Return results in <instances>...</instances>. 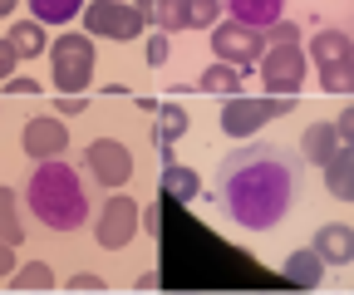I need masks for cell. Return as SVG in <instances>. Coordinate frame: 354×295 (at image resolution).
<instances>
[{
  "instance_id": "cell-29",
  "label": "cell",
  "mask_w": 354,
  "mask_h": 295,
  "mask_svg": "<svg viewBox=\"0 0 354 295\" xmlns=\"http://www.w3.org/2000/svg\"><path fill=\"white\" fill-rule=\"evenodd\" d=\"M138 217H143V231H148V236H158V231H162V202H148Z\"/></svg>"
},
{
  "instance_id": "cell-32",
  "label": "cell",
  "mask_w": 354,
  "mask_h": 295,
  "mask_svg": "<svg viewBox=\"0 0 354 295\" xmlns=\"http://www.w3.org/2000/svg\"><path fill=\"white\" fill-rule=\"evenodd\" d=\"M335 133H339V143H349V133H354V108H339V118H335Z\"/></svg>"
},
{
  "instance_id": "cell-30",
  "label": "cell",
  "mask_w": 354,
  "mask_h": 295,
  "mask_svg": "<svg viewBox=\"0 0 354 295\" xmlns=\"http://www.w3.org/2000/svg\"><path fill=\"white\" fill-rule=\"evenodd\" d=\"M20 69V55H15V45H10V39H0V79H10Z\"/></svg>"
},
{
  "instance_id": "cell-27",
  "label": "cell",
  "mask_w": 354,
  "mask_h": 295,
  "mask_svg": "<svg viewBox=\"0 0 354 295\" xmlns=\"http://www.w3.org/2000/svg\"><path fill=\"white\" fill-rule=\"evenodd\" d=\"M64 290H84V295H104V276H94V271H79V276H69V280H64Z\"/></svg>"
},
{
  "instance_id": "cell-20",
  "label": "cell",
  "mask_w": 354,
  "mask_h": 295,
  "mask_svg": "<svg viewBox=\"0 0 354 295\" xmlns=\"http://www.w3.org/2000/svg\"><path fill=\"white\" fill-rule=\"evenodd\" d=\"M6 39L15 45V55H20V59H35V55L50 50V35H44V25H39V20H15Z\"/></svg>"
},
{
  "instance_id": "cell-4",
  "label": "cell",
  "mask_w": 354,
  "mask_h": 295,
  "mask_svg": "<svg viewBox=\"0 0 354 295\" xmlns=\"http://www.w3.org/2000/svg\"><path fill=\"white\" fill-rule=\"evenodd\" d=\"M305 59L320 64V89L325 94H349L354 89V39H349V30H335V25L315 30Z\"/></svg>"
},
{
  "instance_id": "cell-34",
  "label": "cell",
  "mask_w": 354,
  "mask_h": 295,
  "mask_svg": "<svg viewBox=\"0 0 354 295\" xmlns=\"http://www.w3.org/2000/svg\"><path fill=\"white\" fill-rule=\"evenodd\" d=\"M133 290H138V295H143V290H158V271H148V276H138V280H133Z\"/></svg>"
},
{
  "instance_id": "cell-3",
  "label": "cell",
  "mask_w": 354,
  "mask_h": 295,
  "mask_svg": "<svg viewBox=\"0 0 354 295\" xmlns=\"http://www.w3.org/2000/svg\"><path fill=\"white\" fill-rule=\"evenodd\" d=\"M50 79L59 94H84L88 84H94V35L84 30H64L59 39H50Z\"/></svg>"
},
{
  "instance_id": "cell-6",
  "label": "cell",
  "mask_w": 354,
  "mask_h": 295,
  "mask_svg": "<svg viewBox=\"0 0 354 295\" xmlns=\"http://www.w3.org/2000/svg\"><path fill=\"white\" fill-rule=\"evenodd\" d=\"M286 113H295V99H281V94H271V99H241V94H232L227 104H221L216 129L227 138H251L271 118H286Z\"/></svg>"
},
{
  "instance_id": "cell-8",
  "label": "cell",
  "mask_w": 354,
  "mask_h": 295,
  "mask_svg": "<svg viewBox=\"0 0 354 295\" xmlns=\"http://www.w3.org/2000/svg\"><path fill=\"white\" fill-rule=\"evenodd\" d=\"M84 178L99 182V187H109V192H118V187L133 178V153H128V143H118V138H94V143L84 148Z\"/></svg>"
},
{
  "instance_id": "cell-28",
  "label": "cell",
  "mask_w": 354,
  "mask_h": 295,
  "mask_svg": "<svg viewBox=\"0 0 354 295\" xmlns=\"http://www.w3.org/2000/svg\"><path fill=\"white\" fill-rule=\"evenodd\" d=\"M84 108H88V99H84V94H59L55 118H74V113H84Z\"/></svg>"
},
{
  "instance_id": "cell-7",
  "label": "cell",
  "mask_w": 354,
  "mask_h": 295,
  "mask_svg": "<svg viewBox=\"0 0 354 295\" xmlns=\"http://www.w3.org/2000/svg\"><path fill=\"white\" fill-rule=\"evenodd\" d=\"M256 64H261V89H266V94L300 99V89H305V69H310V59H305L300 45H266V55H261Z\"/></svg>"
},
{
  "instance_id": "cell-15",
  "label": "cell",
  "mask_w": 354,
  "mask_h": 295,
  "mask_svg": "<svg viewBox=\"0 0 354 295\" xmlns=\"http://www.w3.org/2000/svg\"><path fill=\"white\" fill-rule=\"evenodd\" d=\"M281 276H286L290 285H300V290H315V285L325 280V261L315 256V251H290L286 266H281Z\"/></svg>"
},
{
  "instance_id": "cell-35",
  "label": "cell",
  "mask_w": 354,
  "mask_h": 295,
  "mask_svg": "<svg viewBox=\"0 0 354 295\" xmlns=\"http://www.w3.org/2000/svg\"><path fill=\"white\" fill-rule=\"evenodd\" d=\"M15 10V0H0V15H10Z\"/></svg>"
},
{
  "instance_id": "cell-12",
  "label": "cell",
  "mask_w": 354,
  "mask_h": 295,
  "mask_svg": "<svg viewBox=\"0 0 354 295\" xmlns=\"http://www.w3.org/2000/svg\"><path fill=\"white\" fill-rule=\"evenodd\" d=\"M315 256L325 261V266H349L354 261V227L349 222H330V227H320L315 231Z\"/></svg>"
},
{
  "instance_id": "cell-14",
  "label": "cell",
  "mask_w": 354,
  "mask_h": 295,
  "mask_svg": "<svg viewBox=\"0 0 354 295\" xmlns=\"http://www.w3.org/2000/svg\"><path fill=\"white\" fill-rule=\"evenodd\" d=\"M221 6H227V15L236 25H251V30H266V25L286 20V0H221Z\"/></svg>"
},
{
  "instance_id": "cell-22",
  "label": "cell",
  "mask_w": 354,
  "mask_h": 295,
  "mask_svg": "<svg viewBox=\"0 0 354 295\" xmlns=\"http://www.w3.org/2000/svg\"><path fill=\"white\" fill-rule=\"evenodd\" d=\"M0 241H10V246L25 241V227H20V192H15V187H0Z\"/></svg>"
},
{
  "instance_id": "cell-24",
  "label": "cell",
  "mask_w": 354,
  "mask_h": 295,
  "mask_svg": "<svg viewBox=\"0 0 354 295\" xmlns=\"http://www.w3.org/2000/svg\"><path fill=\"white\" fill-rule=\"evenodd\" d=\"M183 6V30H212L221 15V0H177Z\"/></svg>"
},
{
  "instance_id": "cell-31",
  "label": "cell",
  "mask_w": 354,
  "mask_h": 295,
  "mask_svg": "<svg viewBox=\"0 0 354 295\" xmlns=\"http://www.w3.org/2000/svg\"><path fill=\"white\" fill-rule=\"evenodd\" d=\"M0 89H6V94H39V84H35V79L10 74V79H0Z\"/></svg>"
},
{
  "instance_id": "cell-18",
  "label": "cell",
  "mask_w": 354,
  "mask_h": 295,
  "mask_svg": "<svg viewBox=\"0 0 354 295\" xmlns=\"http://www.w3.org/2000/svg\"><path fill=\"white\" fill-rule=\"evenodd\" d=\"M153 113H158V123H153V143H158L162 153H172V143L187 133V113L177 108V104H158Z\"/></svg>"
},
{
  "instance_id": "cell-19",
  "label": "cell",
  "mask_w": 354,
  "mask_h": 295,
  "mask_svg": "<svg viewBox=\"0 0 354 295\" xmlns=\"http://www.w3.org/2000/svg\"><path fill=\"white\" fill-rule=\"evenodd\" d=\"M339 148V133H335V123H310V129H305V138H300V158L305 162H325L330 153Z\"/></svg>"
},
{
  "instance_id": "cell-9",
  "label": "cell",
  "mask_w": 354,
  "mask_h": 295,
  "mask_svg": "<svg viewBox=\"0 0 354 295\" xmlns=\"http://www.w3.org/2000/svg\"><path fill=\"white\" fill-rule=\"evenodd\" d=\"M133 236H138V202L118 187L113 197H104L99 217H94V241H99L104 251H123Z\"/></svg>"
},
{
  "instance_id": "cell-2",
  "label": "cell",
  "mask_w": 354,
  "mask_h": 295,
  "mask_svg": "<svg viewBox=\"0 0 354 295\" xmlns=\"http://www.w3.org/2000/svg\"><path fill=\"white\" fill-rule=\"evenodd\" d=\"M25 202L44 231H79L88 222V178L64 158L35 162V173L25 182Z\"/></svg>"
},
{
  "instance_id": "cell-25",
  "label": "cell",
  "mask_w": 354,
  "mask_h": 295,
  "mask_svg": "<svg viewBox=\"0 0 354 295\" xmlns=\"http://www.w3.org/2000/svg\"><path fill=\"white\" fill-rule=\"evenodd\" d=\"M167 55H172V39H167L162 30H153V35H148V50H143V59H148L153 69H162V64H167Z\"/></svg>"
},
{
  "instance_id": "cell-16",
  "label": "cell",
  "mask_w": 354,
  "mask_h": 295,
  "mask_svg": "<svg viewBox=\"0 0 354 295\" xmlns=\"http://www.w3.org/2000/svg\"><path fill=\"white\" fill-rule=\"evenodd\" d=\"M162 197L172 202H197L202 197V178L192 173V167H177L172 158L162 162Z\"/></svg>"
},
{
  "instance_id": "cell-17",
  "label": "cell",
  "mask_w": 354,
  "mask_h": 295,
  "mask_svg": "<svg viewBox=\"0 0 354 295\" xmlns=\"http://www.w3.org/2000/svg\"><path fill=\"white\" fill-rule=\"evenodd\" d=\"M192 89H197V94H227V99H232V94H241V69L216 59L207 74H197V79H192Z\"/></svg>"
},
{
  "instance_id": "cell-11",
  "label": "cell",
  "mask_w": 354,
  "mask_h": 295,
  "mask_svg": "<svg viewBox=\"0 0 354 295\" xmlns=\"http://www.w3.org/2000/svg\"><path fill=\"white\" fill-rule=\"evenodd\" d=\"M20 148H25V158H35V162H44V158H64V153H69V129H64L55 113H39V118L25 123Z\"/></svg>"
},
{
  "instance_id": "cell-10",
  "label": "cell",
  "mask_w": 354,
  "mask_h": 295,
  "mask_svg": "<svg viewBox=\"0 0 354 295\" xmlns=\"http://www.w3.org/2000/svg\"><path fill=\"white\" fill-rule=\"evenodd\" d=\"M212 55H216L221 64L251 69V64L266 55V35L251 30V25H236V20H221V25H212Z\"/></svg>"
},
{
  "instance_id": "cell-13",
  "label": "cell",
  "mask_w": 354,
  "mask_h": 295,
  "mask_svg": "<svg viewBox=\"0 0 354 295\" xmlns=\"http://www.w3.org/2000/svg\"><path fill=\"white\" fill-rule=\"evenodd\" d=\"M320 167H325V187H330V197H335V202H354V148L339 143Z\"/></svg>"
},
{
  "instance_id": "cell-23",
  "label": "cell",
  "mask_w": 354,
  "mask_h": 295,
  "mask_svg": "<svg viewBox=\"0 0 354 295\" xmlns=\"http://www.w3.org/2000/svg\"><path fill=\"white\" fill-rule=\"evenodd\" d=\"M25 6H30V15L39 25H69L84 10V0H25Z\"/></svg>"
},
{
  "instance_id": "cell-21",
  "label": "cell",
  "mask_w": 354,
  "mask_h": 295,
  "mask_svg": "<svg viewBox=\"0 0 354 295\" xmlns=\"http://www.w3.org/2000/svg\"><path fill=\"white\" fill-rule=\"evenodd\" d=\"M6 280H10V290H20V295H25V290H59V276L44 266V261H25V266H15Z\"/></svg>"
},
{
  "instance_id": "cell-1",
  "label": "cell",
  "mask_w": 354,
  "mask_h": 295,
  "mask_svg": "<svg viewBox=\"0 0 354 295\" xmlns=\"http://www.w3.org/2000/svg\"><path fill=\"white\" fill-rule=\"evenodd\" d=\"M300 187H305V158L281 143H246L216 167V197H227L232 222L246 231L281 227Z\"/></svg>"
},
{
  "instance_id": "cell-26",
  "label": "cell",
  "mask_w": 354,
  "mask_h": 295,
  "mask_svg": "<svg viewBox=\"0 0 354 295\" xmlns=\"http://www.w3.org/2000/svg\"><path fill=\"white\" fill-rule=\"evenodd\" d=\"M261 35H266V45H300V25H290V20H276V25H266Z\"/></svg>"
},
{
  "instance_id": "cell-33",
  "label": "cell",
  "mask_w": 354,
  "mask_h": 295,
  "mask_svg": "<svg viewBox=\"0 0 354 295\" xmlns=\"http://www.w3.org/2000/svg\"><path fill=\"white\" fill-rule=\"evenodd\" d=\"M10 271H15V246H10V241H0V280H6Z\"/></svg>"
},
{
  "instance_id": "cell-36",
  "label": "cell",
  "mask_w": 354,
  "mask_h": 295,
  "mask_svg": "<svg viewBox=\"0 0 354 295\" xmlns=\"http://www.w3.org/2000/svg\"><path fill=\"white\" fill-rule=\"evenodd\" d=\"M138 10H143V15H148V10H153V0H138ZM148 20H153V15H148Z\"/></svg>"
},
{
  "instance_id": "cell-5",
  "label": "cell",
  "mask_w": 354,
  "mask_h": 295,
  "mask_svg": "<svg viewBox=\"0 0 354 295\" xmlns=\"http://www.w3.org/2000/svg\"><path fill=\"white\" fill-rule=\"evenodd\" d=\"M79 15H84V35L113 39V45H128V39H138L153 25L138 6H128V0H84Z\"/></svg>"
}]
</instances>
